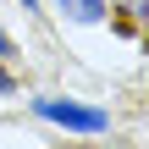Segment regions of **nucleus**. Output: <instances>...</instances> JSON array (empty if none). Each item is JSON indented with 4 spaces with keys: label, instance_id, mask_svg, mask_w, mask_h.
Wrapping results in <instances>:
<instances>
[{
    "label": "nucleus",
    "instance_id": "nucleus-1",
    "mask_svg": "<svg viewBox=\"0 0 149 149\" xmlns=\"http://www.w3.org/2000/svg\"><path fill=\"white\" fill-rule=\"evenodd\" d=\"M39 116L72 127V133H105V111H83V105H61V100H39Z\"/></svg>",
    "mask_w": 149,
    "mask_h": 149
},
{
    "label": "nucleus",
    "instance_id": "nucleus-2",
    "mask_svg": "<svg viewBox=\"0 0 149 149\" xmlns=\"http://www.w3.org/2000/svg\"><path fill=\"white\" fill-rule=\"evenodd\" d=\"M77 22H100V11H105V0H61Z\"/></svg>",
    "mask_w": 149,
    "mask_h": 149
},
{
    "label": "nucleus",
    "instance_id": "nucleus-3",
    "mask_svg": "<svg viewBox=\"0 0 149 149\" xmlns=\"http://www.w3.org/2000/svg\"><path fill=\"white\" fill-rule=\"evenodd\" d=\"M116 6H122L127 17H138V11H144V0H116Z\"/></svg>",
    "mask_w": 149,
    "mask_h": 149
},
{
    "label": "nucleus",
    "instance_id": "nucleus-4",
    "mask_svg": "<svg viewBox=\"0 0 149 149\" xmlns=\"http://www.w3.org/2000/svg\"><path fill=\"white\" fill-rule=\"evenodd\" d=\"M0 94H11V77H6V72H0Z\"/></svg>",
    "mask_w": 149,
    "mask_h": 149
},
{
    "label": "nucleus",
    "instance_id": "nucleus-5",
    "mask_svg": "<svg viewBox=\"0 0 149 149\" xmlns=\"http://www.w3.org/2000/svg\"><path fill=\"white\" fill-rule=\"evenodd\" d=\"M116 149H122V144H116Z\"/></svg>",
    "mask_w": 149,
    "mask_h": 149
}]
</instances>
